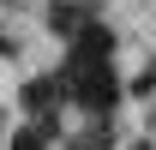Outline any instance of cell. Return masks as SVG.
Segmentation results:
<instances>
[{
  "label": "cell",
  "mask_w": 156,
  "mask_h": 150,
  "mask_svg": "<svg viewBox=\"0 0 156 150\" xmlns=\"http://www.w3.org/2000/svg\"><path fill=\"white\" fill-rule=\"evenodd\" d=\"M108 48H114V36H108V30H102V24H84V30H78V48H72V66H90V60H108Z\"/></svg>",
  "instance_id": "6da1fadb"
},
{
  "label": "cell",
  "mask_w": 156,
  "mask_h": 150,
  "mask_svg": "<svg viewBox=\"0 0 156 150\" xmlns=\"http://www.w3.org/2000/svg\"><path fill=\"white\" fill-rule=\"evenodd\" d=\"M78 102H84V108H114V78L102 72H84V84H78Z\"/></svg>",
  "instance_id": "7a4b0ae2"
},
{
  "label": "cell",
  "mask_w": 156,
  "mask_h": 150,
  "mask_svg": "<svg viewBox=\"0 0 156 150\" xmlns=\"http://www.w3.org/2000/svg\"><path fill=\"white\" fill-rule=\"evenodd\" d=\"M54 96H60V78H30L24 102H30V108H42V102H54Z\"/></svg>",
  "instance_id": "3957f363"
},
{
  "label": "cell",
  "mask_w": 156,
  "mask_h": 150,
  "mask_svg": "<svg viewBox=\"0 0 156 150\" xmlns=\"http://www.w3.org/2000/svg\"><path fill=\"white\" fill-rule=\"evenodd\" d=\"M12 150H48V126H24V132H12Z\"/></svg>",
  "instance_id": "277c9868"
},
{
  "label": "cell",
  "mask_w": 156,
  "mask_h": 150,
  "mask_svg": "<svg viewBox=\"0 0 156 150\" xmlns=\"http://www.w3.org/2000/svg\"><path fill=\"white\" fill-rule=\"evenodd\" d=\"M132 150H150V144H132Z\"/></svg>",
  "instance_id": "5b68a950"
}]
</instances>
